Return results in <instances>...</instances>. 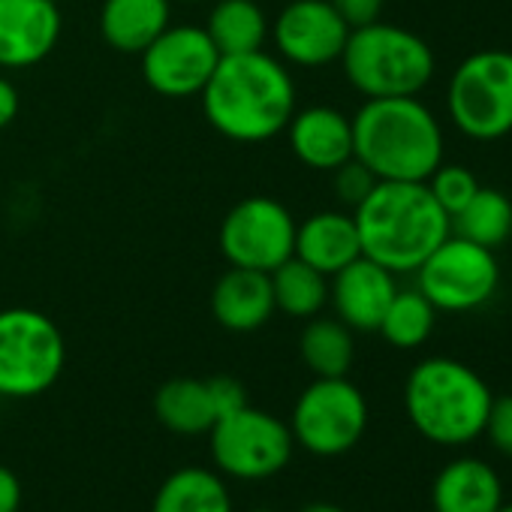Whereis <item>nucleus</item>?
<instances>
[{
    "mask_svg": "<svg viewBox=\"0 0 512 512\" xmlns=\"http://www.w3.org/2000/svg\"><path fill=\"white\" fill-rule=\"evenodd\" d=\"M431 506L434 512H497L503 506V482L488 461L461 455L434 476Z\"/></svg>",
    "mask_w": 512,
    "mask_h": 512,
    "instance_id": "a211bd4d",
    "label": "nucleus"
},
{
    "mask_svg": "<svg viewBox=\"0 0 512 512\" xmlns=\"http://www.w3.org/2000/svg\"><path fill=\"white\" fill-rule=\"evenodd\" d=\"M395 293V275L380 263L368 260V256H359V260L335 272L329 284V302L335 308V317L353 332H377Z\"/></svg>",
    "mask_w": 512,
    "mask_h": 512,
    "instance_id": "2eb2a0df",
    "label": "nucleus"
},
{
    "mask_svg": "<svg viewBox=\"0 0 512 512\" xmlns=\"http://www.w3.org/2000/svg\"><path fill=\"white\" fill-rule=\"evenodd\" d=\"M16 115H19V91L7 76H0V130H7L16 121Z\"/></svg>",
    "mask_w": 512,
    "mask_h": 512,
    "instance_id": "72a5a7b5",
    "label": "nucleus"
},
{
    "mask_svg": "<svg viewBox=\"0 0 512 512\" xmlns=\"http://www.w3.org/2000/svg\"><path fill=\"white\" fill-rule=\"evenodd\" d=\"M431 196L437 199V205L449 214V220L473 199V193L479 190V181L473 178L470 169L464 166H455V163H440L431 178L425 181Z\"/></svg>",
    "mask_w": 512,
    "mask_h": 512,
    "instance_id": "cd10ccee",
    "label": "nucleus"
},
{
    "mask_svg": "<svg viewBox=\"0 0 512 512\" xmlns=\"http://www.w3.org/2000/svg\"><path fill=\"white\" fill-rule=\"evenodd\" d=\"M347 82L368 100L419 97L434 79V52L407 28L371 22L353 28L341 52Z\"/></svg>",
    "mask_w": 512,
    "mask_h": 512,
    "instance_id": "39448f33",
    "label": "nucleus"
},
{
    "mask_svg": "<svg viewBox=\"0 0 512 512\" xmlns=\"http://www.w3.org/2000/svg\"><path fill=\"white\" fill-rule=\"evenodd\" d=\"M353 157L377 181H428L443 163V130L416 97L365 100L353 118Z\"/></svg>",
    "mask_w": 512,
    "mask_h": 512,
    "instance_id": "7ed1b4c3",
    "label": "nucleus"
},
{
    "mask_svg": "<svg viewBox=\"0 0 512 512\" xmlns=\"http://www.w3.org/2000/svg\"><path fill=\"white\" fill-rule=\"evenodd\" d=\"M500 287V269L494 250L473 244L461 235H446L416 269V290L449 314L476 311Z\"/></svg>",
    "mask_w": 512,
    "mask_h": 512,
    "instance_id": "9d476101",
    "label": "nucleus"
},
{
    "mask_svg": "<svg viewBox=\"0 0 512 512\" xmlns=\"http://www.w3.org/2000/svg\"><path fill=\"white\" fill-rule=\"evenodd\" d=\"M145 85L169 100H184L202 94L211 79L220 52L214 49L205 28L196 25H169L142 55Z\"/></svg>",
    "mask_w": 512,
    "mask_h": 512,
    "instance_id": "f8f14e48",
    "label": "nucleus"
},
{
    "mask_svg": "<svg viewBox=\"0 0 512 512\" xmlns=\"http://www.w3.org/2000/svg\"><path fill=\"white\" fill-rule=\"evenodd\" d=\"M374 184H377L374 172H371L365 163H359L356 157H350L347 163H341V166L332 172L335 196H338L344 205H350V208H356V205L374 190Z\"/></svg>",
    "mask_w": 512,
    "mask_h": 512,
    "instance_id": "c85d7f7f",
    "label": "nucleus"
},
{
    "mask_svg": "<svg viewBox=\"0 0 512 512\" xmlns=\"http://www.w3.org/2000/svg\"><path fill=\"white\" fill-rule=\"evenodd\" d=\"M22 509V482L19 476L0 464V512H19Z\"/></svg>",
    "mask_w": 512,
    "mask_h": 512,
    "instance_id": "473e14b6",
    "label": "nucleus"
},
{
    "mask_svg": "<svg viewBox=\"0 0 512 512\" xmlns=\"http://www.w3.org/2000/svg\"><path fill=\"white\" fill-rule=\"evenodd\" d=\"M55 0H0V67L28 70L43 64L61 40Z\"/></svg>",
    "mask_w": 512,
    "mask_h": 512,
    "instance_id": "4468645a",
    "label": "nucleus"
},
{
    "mask_svg": "<svg viewBox=\"0 0 512 512\" xmlns=\"http://www.w3.org/2000/svg\"><path fill=\"white\" fill-rule=\"evenodd\" d=\"M67 362L61 329L34 308L0 311V398L49 392Z\"/></svg>",
    "mask_w": 512,
    "mask_h": 512,
    "instance_id": "423d86ee",
    "label": "nucleus"
},
{
    "mask_svg": "<svg viewBox=\"0 0 512 512\" xmlns=\"http://www.w3.org/2000/svg\"><path fill=\"white\" fill-rule=\"evenodd\" d=\"M250 512H275V509H250Z\"/></svg>",
    "mask_w": 512,
    "mask_h": 512,
    "instance_id": "e433bc0d",
    "label": "nucleus"
},
{
    "mask_svg": "<svg viewBox=\"0 0 512 512\" xmlns=\"http://www.w3.org/2000/svg\"><path fill=\"white\" fill-rule=\"evenodd\" d=\"M290 431L296 446L317 458L347 455L368 428V401L347 377H317L293 404Z\"/></svg>",
    "mask_w": 512,
    "mask_h": 512,
    "instance_id": "1a4fd4ad",
    "label": "nucleus"
},
{
    "mask_svg": "<svg viewBox=\"0 0 512 512\" xmlns=\"http://www.w3.org/2000/svg\"><path fill=\"white\" fill-rule=\"evenodd\" d=\"M269 278L275 293V311L287 317L311 320L329 305V278L302 263L299 256H290Z\"/></svg>",
    "mask_w": 512,
    "mask_h": 512,
    "instance_id": "393cba45",
    "label": "nucleus"
},
{
    "mask_svg": "<svg viewBox=\"0 0 512 512\" xmlns=\"http://www.w3.org/2000/svg\"><path fill=\"white\" fill-rule=\"evenodd\" d=\"M491 401L488 383L470 365L446 356L419 362L404 383L410 425L437 446H467L482 437Z\"/></svg>",
    "mask_w": 512,
    "mask_h": 512,
    "instance_id": "20e7f679",
    "label": "nucleus"
},
{
    "mask_svg": "<svg viewBox=\"0 0 512 512\" xmlns=\"http://www.w3.org/2000/svg\"><path fill=\"white\" fill-rule=\"evenodd\" d=\"M55 4H58V0H55Z\"/></svg>",
    "mask_w": 512,
    "mask_h": 512,
    "instance_id": "58836bf2",
    "label": "nucleus"
},
{
    "mask_svg": "<svg viewBox=\"0 0 512 512\" xmlns=\"http://www.w3.org/2000/svg\"><path fill=\"white\" fill-rule=\"evenodd\" d=\"M269 37L284 64L314 70L341 61L350 25L329 0H293L278 13Z\"/></svg>",
    "mask_w": 512,
    "mask_h": 512,
    "instance_id": "ddd939ff",
    "label": "nucleus"
},
{
    "mask_svg": "<svg viewBox=\"0 0 512 512\" xmlns=\"http://www.w3.org/2000/svg\"><path fill=\"white\" fill-rule=\"evenodd\" d=\"M211 461L220 476L260 482L278 476L293 458V431L284 419L244 404L208 431Z\"/></svg>",
    "mask_w": 512,
    "mask_h": 512,
    "instance_id": "6e6552de",
    "label": "nucleus"
},
{
    "mask_svg": "<svg viewBox=\"0 0 512 512\" xmlns=\"http://www.w3.org/2000/svg\"><path fill=\"white\" fill-rule=\"evenodd\" d=\"M208 392H211L217 419H223V416H229V413H235V410H241L247 404V392L235 377H211Z\"/></svg>",
    "mask_w": 512,
    "mask_h": 512,
    "instance_id": "7c9ffc66",
    "label": "nucleus"
},
{
    "mask_svg": "<svg viewBox=\"0 0 512 512\" xmlns=\"http://www.w3.org/2000/svg\"><path fill=\"white\" fill-rule=\"evenodd\" d=\"M208 124L232 142H269L296 115V82L287 64L266 49L220 55L202 88Z\"/></svg>",
    "mask_w": 512,
    "mask_h": 512,
    "instance_id": "f257e3e1",
    "label": "nucleus"
},
{
    "mask_svg": "<svg viewBox=\"0 0 512 512\" xmlns=\"http://www.w3.org/2000/svg\"><path fill=\"white\" fill-rule=\"evenodd\" d=\"M329 4L350 25V31L380 22V13H383V0H329Z\"/></svg>",
    "mask_w": 512,
    "mask_h": 512,
    "instance_id": "2f4dec72",
    "label": "nucleus"
},
{
    "mask_svg": "<svg viewBox=\"0 0 512 512\" xmlns=\"http://www.w3.org/2000/svg\"><path fill=\"white\" fill-rule=\"evenodd\" d=\"M172 25V0H103L100 34L124 55H142Z\"/></svg>",
    "mask_w": 512,
    "mask_h": 512,
    "instance_id": "aec40b11",
    "label": "nucleus"
},
{
    "mask_svg": "<svg viewBox=\"0 0 512 512\" xmlns=\"http://www.w3.org/2000/svg\"><path fill=\"white\" fill-rule=\"evenodd\" d=\"M287 139L299 163L317 172H335L353 157V118L332 106H308L287 124Z\"/></svg>",
    "mask_w": 512,
    "mask_h": 512,
    "instance_id": "dca6fc26",
    "label": "nucleus"
},
{
    "mask_svg": "<svg viewBox=\"0 0 512 512\" xmlns=\"http://www.w3.org/2000/svg\"><path fill=\"white\" fill-rule=\"evenodd\" d=\"M293 256H299L302 263H308L311 269H317L326 278H332L335 272H341L344 266L359 260L362 244H359V229H356L353 214L317 211V214L305 217L302 223H296Z\"/></svg>",
    "mask_w": 512,
    "mask_h": 512,
    "instance_id": "6ab92c4d",
    "label": "nucleus"
},
{
    "mask_svg": "<svg viewBox=\"0 0 512 512\" xmlns=\"http://www.w3.org/2000/svg\"><path fill=\"white\" fill-rule=\"evenodd\" d=\"M455 235L482 244L488 250H497L512 235V202L506 193L479 187L473 199L452 217Z\"/></svg>",
    "mask_w": 512,
    "mask_h": 512,
    "instance_id": "a878e982",
    "label": "nucleus"
},
{
    "mask_svg": "<svg viewBox=\"0 0 512 512\" xmlns=\"http://www.w3.org/2000/svg\"><path fill=\"white\" fill-rule=\"evenodd\" d=\"M269 19L256 0H220L208 13L205 34L220 55L260 52L269 40Z\"/></svg>",
    "mask_w": 512,
    "mask_h": 512,
    "instance_id": "5701e85b",
    "label": "nucleus"
},
{
    "mask_svg": "<svg viewBox=\"0 0 512 512\" xmlns=\"http://www.w3.org/2000/svg\"><path fill=\"white\" fill-rule=\"evenodd\" d=\"M299 512H344V509L335 506V503H308V506L299 509Z\"/></svg>",
    "mask_w": 512,
    "mask_h": 512,
    "instance_id": "f704fd0d",
    "label": "nucleus"
},
{
    "mask_svg": "<svg viewBox=\"0 0 512 512\" xmlns=\"http://www.w3.org/2000/svg\"><path fill=\"white\" fill-rule=\"evenodd\" d=\"M217 244L229 266L272 275L296 250V220L272 196H247L220 220Z\"/></svg>",
    "mask_w": 512,
    "mask_h": 512,
    "instance_id": "9b49d317",
    "label": "nucleus"
},
{
    "mask_svg": "<svg viewBox=\"0 0 512 512\" xmlns=\"http://www.w3.org/2000/svg\"><path fill=\"white\" fill-rule=\"evenodd\" d=\"M362 256L392 275L416 272L425 256L452 232L449 214L425 181H377L353 208Z\"/></svg>",
    "mask_w": 512,
    "mask_h": 512,
    "instance_id": "f03ea898",
    "label": "nucleus"
},
{
    "mask_svg": "<svg viewBox=\"0 0 512 512\" xmlns=\"http://www.w3.org/2000/svg\"><path fill=\"white\" fill-rule=\"evenodd\" d=\"M302 362L314 377H347L353 368L356 344H353V329L344 326L338 317H311L302 341H299Z\"/></svg>",
    "mask_w": 512,
    "mask_h": 512,
    "instance_id": "b1692460",
    "label": "nucleus"
},
{
    "mask_svg": "<svg viewBox=\"0 0 512 512\" xmlns=\"http://www.w3.org/2000/svg\"><path fill=\"white\" fill-rule=\"evenodd\" d=\"M181 4H196V0H181Z\"/></svg>",
    "mask_w": 512,
    "mask_h": 512,
    "instance_id": "4c0bfd02",
    "label": "nucleus"
},
{
    "mask_svg": "<svg viewBox=\"0 0 512 512\" xmlns=\"http://www.w3.org/2000/svg\"><path fill=\"white\" fill-rule=\"evenodd\" d=\"M154 413L163 428L184 437L208 434L211 425L217 422L208 380H196V377L166 380L154 395Z\"/></svg>",
    "mask_w": 512,
    "mask_h": 512,
    "instance_id": "4be33fe9",
    "label": "nucleus"
},
{
    "mask_svg": "<svg viewBox=\"0 0 512 512\" xmlns=\"http://www.w3.org/2000/svg\"><path fill=\"white\" fill-rule=\"evenodd\" d=\"M449 118L476 142L512 133V52L485 49L458 64L449 79Z\"/></svg>",
    "mask_w": 512,
    "mask_h": 512,
    "instance_id": "0eeeda50",
    "label": "nucleus"
},
{
    "mask_svg": "<svg viewBox=\"0 0 512 512\" xmlns=\"http://www.w3.org/2000/svg\"><path fill=\"white\" fill-rule=\"evenodd\" d=\"M211 317L226 332H256L275 317L272 278L266 272L229 266L211 287Z\"/></svg>",
    "mask_w": 512,
    "mask_h": 512,
    "instance_id": "f3484780",
    "label": "nucleus"
},
{
    "mask_svg": "<svg viewBox=\"0 0 512 512\" xmlns=\"http://www.w3.org/2000/svg\"><path fill=\"white\" fill-rule=\"evenodd\" d=\"M151 512H235L226 479L208 467H181L163 479Z\"/></svg>",
    "mask_w": 512,
    "mask_h": 512,
    "instance_id": "412c9836",
    "label": "nucleus"
},
{
    "mask_svg": "<svg viewBox=\"0 0 512 512\" xmlns=\"http://www.w3.org/2000/svg\"><path fill=\"white\" fill-rule=\"evenodd\" d=\"M497 512H512V503H506V500H503V506H500Z\"/></svg>",
    "mask_w": 512,
    "mask_h": 512,
    "instance_id": "c9c22d12",
    "label": "nucleus"
},
{
    "mask_svg": "<svg viewBox=\"0 0 512 512\" xmlns=\"http://www.w3.org/2000/svg\"><path fill=\"white\" fill-rule=\"evenodd\" d=\"M434 320L437 308L419 290H398L377 332L398 350H416L434 332Z\"/></svg>",
    "mask_w": 512,
    "mask_h": 512,
    "instance_id": "bb28decb",
    "label": "nucleus"
},
{
    "mask_svg": "<svg viewBox=\"0 0 512 512\" xmlns=\"http://www.w3.org/2000/svg\"><path fill=\"white\" fill-rule=\"evenodd\" d=\"M491 446L512 458V395H500L491 401V410H488V419H485V431H482Z\"/></svg>",
    "mask_w": 512,
    "mask_h": 512,
    "instance_id": "c756f323",
    "label": "nucleus"
}]
</instances>
